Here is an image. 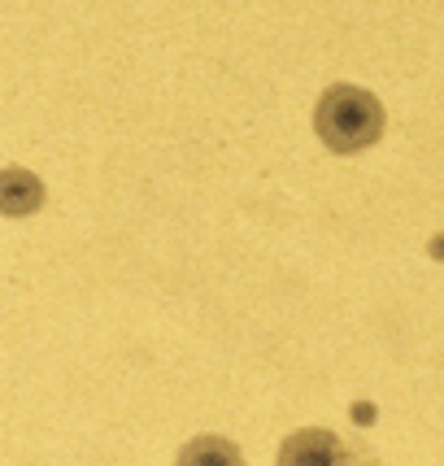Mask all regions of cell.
<instances>
[{
    "label": "cell",
    "instance_id": "obj_4",
    "mask_svg": "<svg viewBox=\"0 0 444 466\" xmlns=\"http://www.w3.org/2000/svg\"><path fill=\"white\" fill-rule=\"evenodd\" d=\"M175 466H244V453L227 436H197V441H187L179 449Z\"/></svg>",
    "mask_w": 444,
    "mask_h": 466
},
{
    "label": "cell",
    "instance_id": "obj_3",
    "mask_svg": "<svg viewBox=\"0 0 444 466\" xmlns=\"http://www.w3.org/2000/svg\"><path fill=\"white\" fill-rule=\"evenodd\" d=\"M44 205V179L26 166H5L0 170V214L5 218H31Z\"/></svg>",
    "mask_w": 444,
    "mask_h": 466
},
{
    "label": "cell",
    "instance_id": "obj_1",
    "mask_svg": "<svg viewBox=\"0 0 444 466\" xmlns=\"http://www.w3.org/2000/svg\"><path fill=\"white\" fill-rule=\"evenodd\" d=\"M384 127L388 114L379 96L358 83H331L314 109V131L331 153H362L370 144H379Z\"/></svg>",
    "mask_w": 444,
    "mask_h": 466
},
{
    "label": "cell",
    "instance_id": "obj_2",
    "mask_svg": "<svg viewBox=\"0 0 444 466\" xmlns=\"http://www.w3.org/2000/svg\"><path fill=\"white\" fill-rule=\"evenodd\" d=\"M279 466H362V453L327 427H301L279 445Z\"/></svg>",
    "mask_w": 444,
    "mask_h": 466
}]
</instances>
